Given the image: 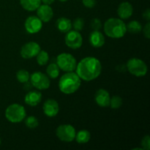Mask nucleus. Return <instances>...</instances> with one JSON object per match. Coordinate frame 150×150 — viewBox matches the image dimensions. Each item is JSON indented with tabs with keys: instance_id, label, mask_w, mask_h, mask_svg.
Listing matches in <instances>:
<instances>
[{
	"instance_id": "f257e3e1",
	"label": "nucleus",
	"mask_w": 150,
	"mask_h": 150,
	"mask_svg": "<svg viewBox=\"0 0 150 150\" xmlns=\"http://www.w3.org/2000/svg\"><path fill=\"white\" fill-rule=\"evenodd\" d=\"M76 74L81 80L91 81L96 79L100 75L102 65L98 59L87 57L80 61L76 66Z\"/></svg>"
},
{
	"instance_id": "f03ea898",
	"label": "nucleus",
	"mask_w": 150,
	"mask_h": 150,
	"mask_svg": "<svg viewBox=\"0 0 150 150\" xmlns=\"http://www.w3.org/2000/svg\"><path fill=\"white\" fill-rule=\"evenodd\" d=\"M81 79L74 72H67L59 81V88L62 93L71 95L80 88Z\"/></svg>"
},
{
	"instance_id": "7ed1b4c3",
	"label": "nucleus",
	"mask_w": 150,
	"mask_h": 150,
	"mask_svg": "<svg viewBox=\"0 0 150 150\" xmlns=\"http://www.w3.org/2000/svg\"><path fill=\"white\" fill-rule=\"evenodd\" d=\"M104 32L108 37L114 39L123 38L127 32L126 24L122 19L111 18L104 23Z\"/></svg>"
},
{
	"instance_id": "20e7f679",
	"label": "nucleus",
	"mask_w": 150,
	"mask_h": 150,
	"mask_svg": "<svg viewBox=\"0 0 150 150\" xmlns=\"http://www.w3.org/2000/svg\"><path fill=\"white\" fill-rule=\"evenodd\" d=\"M26 110L23 105L13 103L9 105L5 110V117L12 123H19L26 118Z\"/></svg>"
},
{
	"instance_id": "39448f33",
	"label": "nucleus",
	"mask_w": 150,
	"mask_h": 150,
	"mask_svg": "<svg viewBox=\"0 0 150 150\" xmlns=\"http://www.w3.org/2000/svg\"><path fill=\"white\" fill-rule=\"evenodd\" d=\"M126 66L129 73L136 77H143L147 73V65L143 60L140 59H130L127 61Z\"/></svg>"
},
{
	"instance_id": "423d86ee",
	"label": "nucleus",
	"mask_w": 150,
	"mask_h": 150,
	"mask_svg": "<svg viewBox=\"0 0 150 150\" xmlns=\"http://www.w3.org/2000/svg\"><path fill=\"white\" fill-rule=\"evenodd\" d=\"M57 64L60 70L64 72H73L76 70L77 61L72 54L62 53L57 57Z\"/></svg>"
},
{
	"instance_id": "0eeeda50",
	"label": "nucleus",
	"mask_w": 150,
	"mask_h": 150,
	"mask_svg": "<svg viewBox=\"0 0 150 150\" xmlns=\"http://www.w3.org/2000/svg\"><path fill=\"white\" fill-rule=\"evenodd\" d=\"M76 129L71 125H61L56 130V135L58 139L64 142H73L76 137Z\"/></svg>"
},
{
	"instance_id": "6e6552de",
	"label": "nucleus",
	"mask_w": 150,
	"mask_h": 150,
	"mask_svg": "<svg viewBox=\"0 0 150 150\" xmlns=\"http://www.w3.org/2000/svg\"><path fill=\"white\" fill-rule=\"evenodd\" d=\"M29 79L32 86L39 90L48 89L51 84V81L48 76L42 72H35L31 75Z\"/></svg>"
},
{
	"instance_id": "1a4fd4ad",
	"label": "nucleus",
	"mask_w": 150,
	"mask_h": 150,
	"mask_svg": "<svg viewBox=\"0 0 150 150\" xmlns=\"http://www.w3.org/2000/svg\"><path fill=\"white\" fill-rule=\"evenodd\" d=\"M64 41L67 47L72 49H78L81 47L83 43V38L78 31L70 30L66 34Z\"/></svg>"
},
{
	"instance_id": "9d476101",
	"label": "nucleus",
	"mask_w": 150,
	"mask_h": 150,
	"mask_svg": "<svg viewBox=\"0 0 150 150\" xmlns=\"http://www.w3.org/2000/svg\"><path fill=\"white\" fill-rule=\"evenodd\" d=\"M41 50L39 44L36 42H29L25 43L21 49V56L23 59H29L38 55Z\"/></svg>"
},
{
	"instance_id": "9b49d317",
	"label": "nucleus",
	"mask_w": 150,
	"mask_h": 150,
	"mask_svg": "<svg viewBox=\"0 0 150 150\" xmlns=\"http://www.w3.org/2000/svg\"><path fill=\"white\" fill-rule=\"evenodd\" d=\"M24 26L26 32L29 34L38 33L42 29V21L38 16H29L25 21Z\"/></svg>"
},
{
	"instance_id": "f8f14e48",
	"label": "nucleus",
	"mask_w": 150,
	"mask_h": 150,
	"mask_svg": "<svg viewBox=\"0 0 150 150\" xmlns=\"http://www.w3.org/2000/svg\"><path fill=\"white\" fill-rule=\"evenodd\" d=\"M42 109L45 115L48 117H54L58 114L59 106L57 100L54 99H48L42 105Z\"/></svg>"
},
{
	"instance_id": "ddd939ff",
	"label": "nucleus",
	"mask_w": 150,
	"mask_h": 150,
	"mask_svg": "<svg viewBox=\"0 0 150 150\" xmlns=\"http://www.w3.org/2000/svg\"><path fill=\"white\" fill-rule=\"evenodd\" d=\"M37 15L38 17L42 22L48 23L54 17V11L51 7L48 4H42L37 9Z\"/></svg>"
},
{
	"instance_id": "4468645a",
	"label": "nucleus",
	"mask_w": 150,
	"mask_h": 150,
	"mask_svg": "<svg viewBox=\"0 0 150 150\" xmlns=\"http://www.w3.org/2000/svg\"><path fill=\"white\" fill-rule=\"evenodd\" d=\"M110 97L109 92L104 89H100L96 92L95 95V100L99 106L105 107L109 106L110 105Z\"/></svg>"
},
{
	"instance_id": "2eb2a0df",
	"label": "nucleus",
	"mask_w": 150,
	"mask_h": 150,
	"mask_svg": "<svg viewBox=\"0 0 150 150\" xmlns=\"http://www.w3.org/2000/svg\"><path fill=\"white\" fill-rule=\"evenodd\" d=\"M133 13V5L128 1H123L119 5L117 14L120 19H127L131 17Z\"/></svg>"
},
{
	"instance_id": "dca6fc26",
	"label": "nucleus",
	"mask_w": 150,
	"mask_h": 150,
	"mask_svg": "<svg viewBox=\"0 0 150 150\" xmlns=\"http://www.w3.org/2000/svg\"><path fill=\"white\" fill-rule=\"evenodd\" d=\"M41 100H42V94L39 91H30L25 95V103L30 106H36L41 102Z\"/></svg>"
},
{
	"instance_id": "f3484780",
	"label": "nucleus",
	"mask_w": 150,
	"mask_h": 150,
	"mask_svg": "<svg viewBox=\"0 0 150 150\" xmlns=\"http://www.w3.org/2000/svg\"><path fill=\"white\" fill-rule=\"evenodd\" d=\"M89 43L95 48H100L105 44V38L99 30H94L91 32L89 38Z\"/></svg>"
},
{
	"instance_id": "a211bd4d",
	"label": "nucleus",
	"mask_w": 150,
	"mask_h": 150,
	"mask_svg": "<svg viewBox=\"0 0 150 150\" xmlns=\"http://www.w3.org/2000/svg\"><path fill=\"white\" fill-rule=\"evenodd\" d=\"M57 27L59 32H62V33H67L72 29V22L70 19L65 17H61L59 18L57 21Z\"/></svg>"
},
{
	"instance_id": "6ab92c4d",
	"label": "nucleus",
	"mask_w": 150,
	"mask_h": 150,
	"mask_svg": "<svg viewBox=\"0 0 150 150\" xmlns=\"http://www.w3.org/2000/svg\"><path fill=\"white\" fill-rule=\"evenodd\" d=\"M20 4L27 11H34L40 7L41 0H20Z\"/></svg>"
},
{
	"instance_id": "aec40b11",
	"label": "nucleus",
	"mask_w": 150,
	"mask_h": 150,
	"mask_svg": "<svg viewBox=\"0 0 150 150\" xmlns=\"http://www.w3.org/2000/svg\"><path fill=\"white\" fill-rule=\"evenodd\" d=\"M91 139V134L88 130H81L78 132L76 134L75 139L77 142V143L80 144H86L89 142Z\"/></svg>"
},
{
	"instance_id": "412c9836",
	"label": "nucleus",
	"mask_w": 150,
	"mask_h": 150,
	"mask_svg": "<svg viewBox=\"0 0 150 150\" xmlns=\"http://www.w3.org/2000/svg\"><path fill=\"white\" fill-rule=\"evenodd\" d=\"M126 29H127V32H129L130 33L138 34L142 32V26L141 23H139L137 21L134 20L127 23V25L126 26Z\"/></svg>"
},
{
	"instance_id": "4be33fe9",
	"label": "nucleus",
	"mask_w": 150,
	"mask_h": 150,
	"mask_svg": "<svg viewBox=\"0 0 150 150\" xmlns=\"http://www.w3.org/2000/svg\"><path fill=\"white\" fill-rule=\"evenodd\" d=\"M60 69L56 63H51L46 69L47 75L51 79H57L59 75Z\"/></svg>"
},
{
	"instance_id": "5701e85b",
	"label": "nucleus",
	"mask_w": 150,
	"mask_h": 150,
	"mask_svg": "<svg viewBox=\"0 0 150 150\" xmlns=\"http://www.w3.org/2000/svg\"><path fill=\"white\" fill-rule=\"evenodd\" d=\"M38 64L40 66L45 65L49 61V55L45 51H40L36 56Z\"/></svg>"
},
{
	"instance_id": "b1692460",
	"label": "nucleus",
	"mask_w": 150,
	"mask_h": 150,
	"mask_svg": "<svg viewBox=\"0 0 150 150\" xmlns=\"http://www.w3.org/2000/svg\"><path fill=\"white\" fill-rule=\"evenodd\" d=\"M16 79L20 83H24L29 81L30 79V75L27 70L21 69V70H19L16 73Z\"/></svg>"
},
{
	"instance_id": "393cba45",
	"label": "nucleus",
	"mask_w": 150,
	"mask_h": 150,
	"mask_svg": "<svg viewBox=\"0 0 150 150\" xmlns=\"http://www.w3.org/2000/svg\"><path fill=\"white\" fill-rule=\"evenodd\" d=\"M25 125H26V126L28 128L35 129L38 126L39 122H38V120L35 117L29 116V117H28L25 120Z\"/></svg>"
},
{
	"instance_id": "a878e982",
	"label": "nucleus",
	"mask_w": 150,
	"mask_h": 150,
	"mask_svg": "<svg viewBox=\"0 0 150 150\" xmlns=\"http://www.w3.org/2000/svg\"><path fill=\"white\" fill-rule=\"evenodd\" d=\"M122 104V99L120 96L115 95V96H113L110 99L109 105L113 109H118L121 107Z\"/></svg>"
},
{
	"instance_id": "bb28decb",
	"label": "nucleus",
	"mask_w": 150,
	"mask_h": 150,
	"mask_svg": "<svg viewBox=\"0 0 150 150\" xmlns=\"http://www.w3.org/2000/svg\"><path fill=\"white\" fill-rule=\"evenodd\" d=\"M72 25L74 27L75 30L79 32V31H81L83 29V26H84V21L82 18H77L75 19Z\"/></svg>"
},
{
	"instance_id": "cd10ccee",
	"label": "nucleus",
	"mask_w": 150,
	"mask_h": 150,
	"mask_svg": "<svg viewBox=\"0 0 150 150\" xmlns=\"http://www.w3.org/2000/svg\"><path fill=\"white\" fill-rule=\"evenodd\" d=\"M90 26L93 30H100L102 27V23H101V21L99 18H93L91 21Z\"/></svg>"
},
{
	"instance_id": "c85d7f7f",
	"label": "nucleus",
	"mask_w": 150,
	"mask_h": 150,
	"mask_svg": "<svg viewBox=\"0 0 150 150\" xmlns=\"http://www.w3.org/2000/svg\"><path fill=\"white\" fill-rule=\"evenodd\" d=\"M142 148L144 150H149L150 149V136L149 135H146L142 139Z\"/></svg>"
},
{
	"instance_id": "c756f323",
	"label": "nucleus",
	"mask_w": 150,
	"mask_h": 150,
	"mask_svg": "<svg viewBox=\"0 0 150 150\" xmlns=\"http://www.w3.org/2000/svg\"><path fill=\"white\" fill-rule=\"evenodd\" d=\"M84 7L87 8H93L96 5V0H82Z\"/></svg>"
},
{
	"instance_id": "7c9ffc66",
	"label": "nucleus",
	"mask_w": 150,
	"mask_h": 150,
	"mask_svg": "<svg viewBox=\"0 0 150 150\" xmlns=\"http://www.w3.org/2000/svg\"><path fill=\"white\" fill-rule=\"evenodd\" d=\"M144 35L146 39H149L150 38V23L149 21H147L146 24L145 25L144 28L143 29Z\"/></svg>"
},
{
	"instance_id": "2f4dec72",
	"label": "nucleus",
	"mask_w": 150,
	"mask_h": 150,
	"mask_svg": "<svg viewBox=\"0 0 150 150\" xmlns=\"http://www.w3.org/2000/svg\"><path fill=\"white\" fill-rule=\"evenodd\" d=\"M143 18L146 21H149L150 20V10L149 8L146 9L143 13Z\"/></svg>"
},
{
	"instance_id": "473e14b6",
	"label": "nucleus",
	"mask_w": 150,
	"mask_h": 150,
	"mask_svg": "<svg viewBox=\"0 0 150 150\" xmlns=\"http://www.w3.org/2000/svg\"><path fill=\"white\" fill-rule=\"evenodd\" d=\"M55 0H41V2L43 3L44 4H48V5H51V4L54 2Z\"/></svg>"
},
{
	"instance_id": "72a5a7b5",
	"label": "nucleus",
	"mask_w": 150,
	"mask_h": 150,
	"mask_svg": "<svg viewBox=\"0 0 150 150\" xmlns=\"http://www.w3.org/2000/svg\"><path fill=\"white\" fill-rule=\"evenodd\" d=\"M59 1H62V2H64V1H67V0H59Z\"/></svg>"
},
{
	"instance_id": "f704fd0d",
	"label": "nucleus",
	"mask_w": 150,
	"mask_h": 150,
	"mask_svg": "<svg viewBox=\"0 0 150 150\" xmlns=\"http://www.w3.org/2000/svg\"><path fill=\"white\" fill-rule=\"evenodd\" d=\"M1 139H0V145H1Z\"/></svg>"
}]
</instances>
